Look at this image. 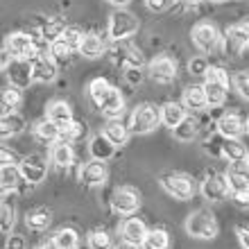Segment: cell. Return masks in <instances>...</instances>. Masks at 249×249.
<instances>
[{"instance_id": "f35d334b", "label": "cell", "mask_w": 249, "mask_h": 249, "mask_svg": "<svg viewBox=\"0 0 249 249\" xmlns=\"http://www.w3.org/2000/svg\"><path fill=\"white\" fill-rule=\"evenodd\" d=\"M48 50H50V57H53L57 64H66V61L71 59V54L75 53V48H71L64 39L53 41V43L48 46Z\"/></svg>"}, {"instance_id": "b9f144b4", "label": "cell", "mask_w": 249, "mask_h": 249, "mask_svg": "<svg viewBox=\"0 0 249 249\" xmlns=\"http://www.w3.org/2000/svg\"><path fill=\"white\" fill-rule=\"evenodd\" d=\"M227 179H229L231 195H236V193H245V190L249 188V177H247V172L229 170V172H227Z\"/></svg>"}, {"instance_id": "7c38bea8", "label": "cell", "mask_w": 249, "mask_h": 249, "mask_svg": "<svg viewBox=\"0 0 249 249\" xmlns=\"http://www.w3.org/2000/svg\"><path fill=\"white\" fill-rule=\"evenodd\" d=\"M217 131L222 138H240L247 131V123L243 120V116L236 111H227L217 118Z\"/></svg>"}, {"instance_id": "7bdbcfd3", "label": "cell", "mask_w": 249, "mask_h": 249, "mask_svg": "<svg viewBox=\"0 0 249 249\" xmlns=\"http://www.w3.org/2000/svg\"><path fill=\"white\" fill-rule=\"evenodd\" d=\"M231 82H233V89L238 91V95L249 102V71H238Z\"/></svg>"}, {"instance_id": "d590c367", "label": "cell", "mask_w": 249, "mask_h": 249, "mask_svg": "<svg viewBox=\"0 0 249 249\" xmlns=\"http://www.w3.org/2000/svg\"><path fill=\"white\" fill-rule=\"evenodd\" d=\"M66 27H68V25H66V23L59 18V16H54V18H48V23L41 27V39L48 41V46H50L53 41L61 39V34H64Z\"/></svg>"}, {"instance_id": "681fc988", "label": "cell", "mask_w": 249, "mask_h": 249, "mask_svg": "<svg viewBox=\"0 0 249 249\" xmlns=\"http://www.w3.org/2000/svg\"><path fill=\"white\" fill-rule=\"evenodd\" d=\"M238 240H240L243 249H249V227H243V229H238Z\"/></svg>"}, {"instance_id": "7dc6e473", "label": "cell", "mask_w": 249, "mask_h": 249, "mask_svg": "<svg viewBox=\"0 0 249 249\" xmlns=\"http://www.w3.org/2000/svg\"><path fill=\"white\" fill-rule=\"evenodd\" d=\"M170 5V0H145V7L150 12H165Z\"/></svg>"}, {"instance_id": "836d02e7", "label": "cell", "mask_w": 249, "mask_h": 249, "mask_svg": "<svg viewBox=\"0 0 249 249\" xmlns=\"http://www.w3.org/2000/svg\"><path fill=\"white\" fill-rule=\"evenodd\" d=\"M111 89L113 86L109 84L105 77H95V79H91V84H89V98H91V102L95 107H102V102H105V98L109 95Z\"/></svg>"}, {"instance_id": "db71d44e", "label": "cell", "mask_w": 249, "mask_h": 249, "mask_svg": "<svg viewBox=\"0 0 249 249\" xmlns=\"http://www.w3.org/2000/svg\"><path fill=\"white\" fill-rule=\"evenodd\" d=\"M109 5H113V7H118V9H123V7H127L129 5V0H107Z\"/></svg>"}, {"instance_id": "d6a6232c", "label": "cell", "mask_w": 249, "mask_h": 249, "mask_svg": "<svg viewBox=\"0 0 249 249\" xmlns=\"http://www.w3.org/2000/svg\"><path fill=\"white\" fill-rule=\"evenodd\" d=\"M53 222V213L48 209H34V211H27L25 215V224L30 227L32 231H43L50 227Z\"/></svg>"}, {"instance_id": "83f0119b", "label": "cell", "mask_w": 249, "mask_h": 249, "mask_svg": "<svg viewBox=\"0 0 249 249\" xmlns=\"http://www.w3.org/2000/svg\"><path fill=\"white\" fill-rule=\"evenodd\" d=\"M102 134H105V136L109 138V141H111V143L116 145V147H123V145L127 143V138H129L131 129L123 123V120L118 118V120H109Z\"/></svg>"}, {"instance_id": "ffe728a7", "label": "cell", "mask_w": 249, "mask_h": 249, "mask_svg": "<svg viewBox=\"0 0 249 249\" xmlns=\"http://www.w3.org/2000/svg\"><path fill=\"white\" fill-rule=\"evenodd\" d=\"M100 111L105 113L107 120H118V118H123V113H124V98H123V93H120L116 86H113L111 91H109V95L105 98L102 107H100Z\"/></svg>"}, {"instance_id": "6f0895ef", "label": "cell", "mask_w": 249, "mask_h": 249, "mask_svg": "<svg viewBox=\"0 0 249 249\" xmlns=\"http://www.w3.org/2000/svg\"><path fill=\"white\" fill-rule=\"evenodd\" d=\"M209 2H227V0H209Z\"/></svg>"}, {"instance_id": "6da1fadb", "label": "cell", "mask_w": 249, "mask_h": 249, "mask_svg": "<svg viewBox=\"0 0 249 249\" xmlns=\"http://www.w3.org/2000/svg\"><path fill=\"white\" fill-rule=\"evenodd\" d=\"M204 91L209 98V107H222L227 100V91H229V75L220 66H211L209 72L204 75Z\"/></svg>"}, {"instance_id": "9f6ffc18", "label": "cell", "mask_w": 249, "mask_h": 249, "mask_svg": "<svg viewBox=\"0 0 249 249\" xmlns=\"http://www.w3.org/2000/svg\"><path fill=\"white\" fill-rule=\"evenodd\" d=\"M113 249H138V247H136V245H129V243H124V240H123V243L116 245Z\"/></svg>"}, {"instance_id": "603a6c76", "label": "cell", "mask_w": 249, "mask_h": 249, "mask_svg": "<svg viewBox=\"0 0 249 249\" xmlns=\"http://www.w3.org/2000/svg\"><path fill=\"white\" fill-rule=\"evenodd\" d=\"M249 48V30L240 23V25H231L227 30V50L233 54L243 53Z\"/></svg>"}, {"instance_id": "d4e9b609", "label": "cell", "mask_w": 249, "mask_h": 249, "mask_svg": "<svg viewBox=\"0 0 249 249\" xmlns=\"http://www.w3.org/2000/svg\"><path fill=\"white\" fill-rule=\"evenodd\" d=\"M186 109L184 102H165L163 107H161V123L168 127V129H175V127H179V124L184 123L186 118Z\"/></svg>"}, {"instance_id": "e0dca14e", "label": "cell", "mask_w": 249, "mask_h": 249, "mask_svg": "<svg viewBox=\"0 0 249 249\" xmlns=\"http://www.w3.org/2000/svg\"><path fill=\"white\" fill-rule=\"evenodd\" d=\"M105 50H107V43L98 32H84V36L79 41V48H77V53L84 59H98V57L105 54Z\"/></svg>"}, {"instance_id": "7a4b0ae2", "label": "cell", "mask_w": 249, "mask_h": 249, "mask_svg": "<svg viewBox=\"0 0 249 249\" xmlns=\"http://www.w3.org/2000/svg\"><path fill=\"white\" fill-rule=\"evenodd\" d=\"M161 124V107L152 105V102H143L131 111L129 118V129L131 134H152Z\"/></svg>"}, {"instance_id": "11a10c76", "label": "cell", "mask_w": 249, "mask_h": 249, "mask_svg": "<svg viewBox=\"0 0 249 249\" xmlns=\"http://www.w3.org/2000/svg\"><path fill=\"white\" fill-rule=\"evenodd\" d=\"M177 2H179L181 7H197L199 2H202V0H177Z\"/></svg>"}, {"instance_id": "f5cc1de1", "label": "cell", "mask_w": 249, "mask_h": 249, "mask_svg": "<svg viewBox=\"0 0 249 249\" xmlns=\"http://www.w3.org/2000/svg\"><path fill=\"white\" fill-rule=\"evenodd\" d=\"M36 249H59V245L54 243V238H53V240H46V243H41Z\"/></svg>"}, {"instance_id": "680465c9", "label": "cell", "mask_w": 249, "mask_h": 249, "mask_svg": "<svg viewBox=\"0 0 249 249\" xmlns=\"http://www.w3.org/2000/svg\"><path fill=\"white\" fill-rule=\"evenodd\" d=\"M245 163H247V168H249V154H247V161H245Z\"/></svg>"}, {"instance_id": "9a60e30c", "label": "cell", "mask_w": 249, "mask_h": 249, "mask_svg": "<svg viewBox=\"0 0 249 249\" xmlns=\"http://www.w3.org/2000/svg\"><path fill=\"white\" fill-rule=\"evenodd\" d=\"M57 61L50 57V54H43L41 53L39 57H34L32 59V77L34 82H39V84H48V82H53L57 77Z\"/></svg>"}, {"instance_id": "5b68a950", "label": "cell", "mask_w": 249, "mask_h": 249, "mask_svg": "<svg viewBox=\"0 0 249 249\" xmlns=\"http://www.w3.org/2000/svg\"><path fill=\"white\" fill-rule=\"evenodd\" d=\"M186 231H188L190 238H197V240H213L217 236V222L215 215L211 211H195L186 217Z\"/></svg>"}, {"instance_id": "44dd1931", "label": "cell", "mask_w": 249, "mask_h": 249, "mask_svg": "<svg viewBox=\"0 0 249 249\" xmlns=\"http://www.w3.org/2000/svg\"><path fill=\"white\" fill-rule=\"evenodd\" d=\"M247 147L240 143V138H224L220 145V157H224L229 163H245L247 161Z\"/></svg>"}, {"instance_id": "f6af8a7d", "label": "cell", "mask_w": 249, "mask_h": 249, "mask_svg": "<svg viewBox=\"0 0 249 249\" xmlns=\"http://www.w3.org/2000/svg\"><path fill=\"white\" fill-rule=\"evenodd\" d=\"M209 59L206 57H193L188 64V71L193 72V75H197V77H202V75H206L209 72Z\"/></svg>"}, {"instance_id": "277c9868", "label": "cell", "mask_w": 249, "mask_h": 249, "mask_svg": "<svg viewBox=\"0 0 249 249\" xmlns=\"http://www.w3.org/2000/svg\"><path fill=\"white\" fill-rule=\"evenodd\" d=\"M2 48H7V53L12 54V59L32 61L34 57L41 54L39 43H36V39H34L30 32H12L5 39V46Z\"/></svg>"}, {"instance_id": "3957f363", "label": "cell", "mask_w": 249, "mask_h": 249, "mask_svg": "<svg viewBox=\"0 0 249 249\" xmlns=\"http://www.w3.org/2000/svg\"><path fill=\"white\" fill-rule=\"evenodd\" d=\"M138 27H141L138 18L129 12V9H124V7H123V9L111 12L107 34H109V39H111V41H127L129 36H134V34L138 32Z\"/></svg>"}, {"instance_id": "52a82bcc", "label": "cell", "mask_w": 249, "mask_h": 249, "mask_svg": "<svg viewBox=\"0 0 249 249\" xmlns=\"http://www.w3.org/2000/svg\"><path fill=\"white\" fill-rule=\"evenodd\" d=\"M190 39H193L197 50H202V53H213V50H217L220 43H222L220 30H217L213 23H209V20H199V23L190 30Z\"/></svg>"}, {"instance_id": "4dcf8cb0", "label": "cell", "mask_w": 249, "mask_h": 249, "mask_svg": "<svg viewBox=\"0 0 249 249\" xmlns=\"http://www.w3.org/2000/svg\"><path fill=\"white\" fill-rule=\"evenodd\" d=\"M23 129H25V118L18 116V113H7V116L0 118V134H2V138L18 136Z\"/></svg>"}, {"instance_id": "74e56055", "label": "cell", "mask_w": 249, "mask_h": 249, "mask_svg": "<svg viewBox=\"0 0 249 249\" xmlns=\"http://www.w3.org/2000/svg\"><path fill=\"white\" fill-rule=\"evenodd\" d=\"M53 238H54V243L59 245V249H77L79 247V233H77V229H72V227H61Z\"/></svg>"}, {"instance_id": "60d3db41", "label": "cell", "mask_w": 249, "mask_h": 249, "mask_svg": "<svg viewBox=\"0 0 249 249\" xmlns=\"http://www.w3.org/2000/svg\"><path fill=\"white\" fill-rule=\"evenodd\" d=\"M0 215H2V222H0V229H2V233L5 236H9L14 229V224H16V206L14 204H9L5 199L2 202V211H0Z\"/></svg>"}, {"instance_id": "484cf974", "label": "cell", "mask_w": 249, "mask_h": 249, "mask_svg": "<svg viewBox=\"0 0 249 249\" xmlns=\"http://www.w3.org/2000/svg\"><path fill=\"white\" fill-rule=\"evenodd\" d=\"M23 179V172H20V165H2L0 168V188H2V195H7L9 190H16L20 186Z\"/></svg>"}, {"instance_id": "d6986e66", "label": "cell", "mask_w": 249, "mask_h": 249, "mask_svg": "<svg viewBox=\"0 0 249 249\" xmlns=\"http://www.w3.org/2000/svg\"><path fill=\"white\" fill-rule=\"evenodd\" d=\"M34 136H36V141H41V143L54 145L57 141H61V124H57L54 120H50L46 116L43 120H39V123L34 124Z\"/></svg>"}, {"instance_id": "94428289", "label": "cell", "mask_w": 249, "mask_h": 249, "mask_svg": "<svg viewBox=\"0 0 249 249\" xmlns=\"http://www.w3.org/2000/svg\"><path fill=\"white\" fill-rule=\"evenodd\" d=\"M247 50H249V48H247Z\"/></svg>"}, {"instance_id": "1f68e13d", "label": "cell", "mask_w": 249, "mask_h": 249, "mask_svg": "<svg viewBox=\"0 0 249 249\" xmlns=\"http://www.w3.org/2000/svg\"><path fill=\"white\" fill-rule=\"evenodd\" d=\"M23 102V95H20L18 86H7L2 91V98H0V109H2V116L7 113H16V109Z\"/></svg>"}, {"instance_id": "e575fe53", "label": "cell", "mask_w": 249, "mask_h": 249, "mask_svg": "<svg viewBox=\"0 0 249 249\" xmlns=\"http://www.w3.org/2000/svg\"><path fill=\"white\" fill-rule=\"evenodd\" d=\"M143 249H170V233L165 229H150L145 236Z\"/></svg>"}, {"instance_id": "ab89813d", "label": "cell", "mask_w": 249, "mask_h": 249, "mask_svg": "<svg viewBox=\"0 0 249 249\" xmlns=\"http://www.w3.org/2000/svg\"><path fill=\"white\" fill-rule=\"evenodd\" d=\"M86 245H89V249H113L111 236L105 229H93L86 238Z\"/></svg>"}, {"instance_id": "ee69618b", "label": "cell", "mask_w": 249, "mask_h": 249, "mask_svg": "<svg viewBox=\"0 0 249 249\" xmlns=\"http://www.w3.org/2000/svg\"><path fill=\"white\" fill-rule=\"evenodd\" d=\"M82 36H84V32H82L77 25H68L64 30V34H61V39H64L71 48H75V50L79 48V41H82Z\"/></svg>"}, {"instance_id": "f907efd6", "label": "cell", "mask_w": 249, "mask_h": 249, "mask_svg": "<svg viewBox=\"0 0 249 249\" xmlns=\"http://www.w3.org/2000/svg\"><path fill=\"white\" fill-rule=\"evenodd\" d=\"M233 199H236V204L247 206V209H249V188L245 190V193H236V195H233Z\"/></svg>"}, {"instance_id": "8d00e7d4", "label": "cell", "mask_w": 249, "mask_h": 249, "mask_svg": "<svg viewBox=\"0 0 249 249\" xmlns=\"http://www.w3.org/2000/svg\"><path fill=\"white\" fill-rule=\"evenodd\" d=\"M197 129H199V123H197L193 116H186L184 123L172 129V134H175V138L181 141V143H190V141L197 136Z\"/></svg>"}, {"instance_id": "2e32d148", "label": "cell", "mask_w": 249, "mask_h": 249, "mask_svg": "<svg viewBox=\"0 0 249 249\" xmlns=\"http://www.w3.org/2000/svg\"><path fill=\"white\" fill-rule=\"evenodd\" d=\"M147 231L150 229H147L145 222L143 220H138V217H127V220L120 224V238H123L124 243L136 245V247H143Z\"/></svg>"}, {"instance_id": "5bb4252c", "label": "cell", "mask_w": 249, "mask_h": 249, "mask_svg": "<svg viewBox=\"0 0 249 249\" xmlns=\"http://www.w3.org/2000/svg\"><path fill=\"white\" fill-rule=\"evenodd\" d=\"M7 77L12 82V86H18L20 91L34 82L32 77V61L27 59H12V64L7 66Z\"/></svg>"}, {"instance_id": "8992f818", "label": "cell", "mask_w": 249, "mask_h": 249, "mask_svg": "<svg viewBox=\"0 0 249 249\" xmlns=\"http://www.w3.org/2000/svg\"><path fill=\"white\" fill-rule=\"evenodd\" d=\"M159 184L170 197L181 199V202H186V199L195 195V181L184 172H165V175H161Z\"/></svg>"}, {"instance_id": "816d5d0a", "label": "cell", "mask_w": 249, "mask_h": 249, "mask_svg": "<svg viewBox=\"0 0 249 249\" xmlns=\"http://www.w3.org/2000/svg\"><path fill=\"white\" fill-rule=\"evenodd\" d=\"M2 165H16V157L9 154L7 147H2Z\"/></svg>"}, {"instance_id": "cb8c5ba5", "label": "cell", "mask_w": 249, "mask_h": 249, "mask_svg": "<svg viewBox=\"0 0 249 249\" xmlns=\"http://www.w3.org/2000/svg\"><path fill=\"white\" fill-rule=\"evenodd\" d=\"M181 102H184V107L190 109V111H202V109H206V107H209V98H206V91H204V84L186 86Z\"/></svg>"}, {"instance_id": "9c48e42d", "label": "cell", "mask_w": 249, "mask_h": 249, "mask_svg": "<svg viewBox=\"0 0 249 249\" xmlns=\"http://www.w3.org/2000/svg\"><path fill=\"white\" fill-rule=\"evenodd\" d=\"M177 59H172L170 54H159L150 61L147 71H150V77L159 84H170L177 77Z\"/></svg>"}, {"instance_id": "4316f807", "label": "cell", "mask_w": 249, "mask_h": 249, "mask_svg": "<svg viewBox=\"0 0 249 249\" xmlns=\"http://www.w3.org/2000/svg\"><path fill=\"white\" fill-rule=\"evenodd\" d=\"M89 152H91V157L98 159V161H109V159L113 157V152H116V145H113L105 134H98L95 138H91Z\"/></svg>"}, {"instance_id": "30bf717a", "label": "cell", "mask_w": 249, "mask_h": 249, "mask_svg": "<svg viewBox=\"0 0 249 249\" xmlns=\"http://www.w3.org/2000/svg\"><path fill=\"white\" fill-rule=\"evenodd\" d=\"M199 193H202V197L209 199V202H220V199H224V197L231 193L229 179H227V175H217V172L206 175V179H204L202 186H199Z\"/></svg>"}, {"instance_id": "4fadbf2b", "label": "cell", "mask_w": 249, "mask_h": 249, "mask_svg": "<svg viewBox=\"0 0 249 249\" xmlns=\"http://www.w3.org/2000/svg\"><path fill=\"white\" fill-rule=\"evenodd\" d=\"M116 46H113V61L120 64L124 71H129V68H141L143 66V53L134 46H127L123 41H113Z\"/></svg>"}, {"instance_id": "8fae6325", "label": "cell", "mask_w": 249, "mask_h": 249, "mask_svg": "<svg viewBox=\"0 0 249 249\" xmlns=\"http://www.w3.org/2000/svg\"><path fill=\"white\" fill-rule=\"evenodd\" d=\"M20 172H23V179H25L27 184H41L48 175V163L46 159L39 157V154H27L23 161H20Z\"/></svg>"}, {"instance_id": "f546056e", "label": "cell", "mask_w": 249, "mask_h": 249, "mask_svg": "<svg viewBox=\"0 0 249 249\" xmlns=\"http://www.w3.org/2000/svg\"><path fill=\"white\" fill-rule=\"evenodd\" d=\"M86 134H89V127L82 120L72 118L71 123L61 124V141H66V143H79L86 138Z\"/></svg>"}, {"instance_id": "c3c4849f", "label": "cell", "mask_w": 249, "mask_h": 249, "mask_svg": "<svg viewBox=\"0 0 249 249\" xmlns=\"http://www.w3.org/2000/svg\"><path fill=\"white\" fill-rule=\"evenodd\" d=\"M124 75H127V79H129V84H138V82L143 79L141 68H129V71H124Z\"/></svg>"}, {"instance_id": "ac0fdd59", "label": "cell", "mask_w": 249, "mask_h": 249, "mask_svg": "<svg viewBox=\"0 0 249 249\" xmlns=\"http://www.w3.org/2000/svg\"><path fill=\"white\" fill-rule=\"evenodd\" d=\"M109 177V172H107V165L105 161H98V159H93L89 163L79 170V179H82V184L86 186H102Z\"/></svg>"}, {"instance_id": "7402d4cb", "label": "cell", "mask_w": 249, "mask_h": 249, "mask_svg": "<svg viewBox=\"0 0 249 249\" xmlns=\"http://www.w3.org/2000/svg\"><path fill=\"white\" fill-rule=\"evenodd\" d=\"M72 143H66V141H57L50 150V161L54 163V168L59 170H68L72 163H75V152L71 147Z\"/></svg>"}, {"instance_id": "91938a15", "label": "cell", "mask_w": 249, "mask_h": 249, "mask_svg": "<svg viewBox=\"0 0 249 249\" xmlns=\"http://www.w3.org/2000/svg\"><path fill=\"white\" fill-rule=\"evenodd\" d=\"M247 134H249V120H247Z\"/></svg>"}, {"instance_id": "bcb514c9", "label": "cell", "mask_w": 249, "mask_h": 249, "mask_svg": "<svg viewBox=\"0 0 249 249\" xmlns=\"http://www.w3.org/2000/svg\"><path fill=\"white\" fill-rule=\"evenodd\" d=\"M27 243H25V238L18 236V233H12V236H7V245L5 249H25Z\"/></svg>"}, {"instance_id": "ba28073f", "label": "cell", "mask_w": 249, "mask_h": 249, "mask_svg": "<svg viewBox=\"0 0 249 249\" xmlns=\"http://www.w3.org/2000/svg\"><path fill=\"white\" fill-rule=\"evenodd\" d=\"M111 206L118 215H134L141 209V193L136 188H131V186H120V188L113 190Z\"/></svg>"}, {"instance_id": "f1b7e54d", "label": "cell", "mask_w": 249, "mask_h": 249, "mask_svg": "<svg viewBox=\"0 0 249 249\" xmlns=\"http://www.w3.org/2000/svg\"><path fill=\"white\" fill-rule=\"evenodd\" d=\"M46 116L50 120H54L57 124H66L72 120V109L66 100H53V102L46 107Z\"/></svg>"}]
</instances>
